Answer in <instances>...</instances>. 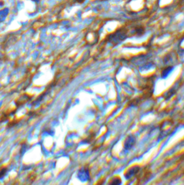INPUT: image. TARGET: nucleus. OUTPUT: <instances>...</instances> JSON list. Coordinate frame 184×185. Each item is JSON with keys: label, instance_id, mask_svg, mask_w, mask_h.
Wrapping results in <instances>:
<instances>
[{"label": "nucleus", "instance_id": "f257e3e1", "mask_svg": "<svg viewBox=\"0 0 184 185\" xmlns=\"http://www.w3.org/2000/svg\"><path fill=\"white\" fill-rule=\"evenodd\" d=\"M135 143H136V138L134 135H129L126 140L125 144H124V148L126 150H129L134 146Z\"/></svg>", "mask_w": 184, "mask_h": 185}, {"label": "nucleus", "instance_id": "20e7f679", "mask_svg": "<svg viewBox=\"0 0 184 185\" xmlns=\"http://www.w3.org/2000/svg\"><path fill=\"white\" fill-rule=\"evenodd\" d=\"M32 1H33V2H38L40 1V0H32Z\"/></svg>", "mask_w": 184, "mask_h": 185}, {"label": "nucleus", "instance_id": "f03ea898", "mask_svg": "<svg viewBox=\"0 0 184 185\" xmlns=\"http://www.w3.org/2000/svg\"><path fill=\"white\" fill-rule=\"evenodd\" d=\"M140 166H133V167H132L131 168H129L127 171L126 172L125 174V177L126 179H130L132 178V176H134V175H136V174L138 173L139 171H140Z\"/></svg>", "mask_w": 184, "mask_h": 185}, {"label": "nucleus", "instance_id": "7ed1b4c3", "mask_svg": "<svg viewBox=\"0 0 184 185\" xmlns=\"http://www.w3.org/2000/svg\"><path fill=\"white\" fill-rule=\"evenodd\" d=\"M173 67H167V68L163 69V71L162 73V77L163 78L167 77V76H168L169 74L171 73L172 71H173Z\"/></svg>", "mask_w": 184, "mask_h": 185}]
</instances>
